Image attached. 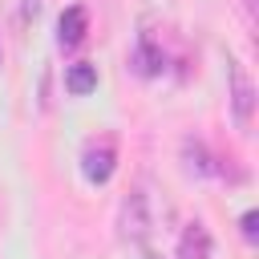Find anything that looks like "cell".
I'll use <instances>...</instances> for the list:
<instances>
[{"mask_svg": "<svg viewBox=\"0 0 259 259\" xmlns=\"http://www.w3.org/2000/svg\"><path fill=\"white\" fill-rule=\"evenodd\" d=\"M154 231V214H150V194L138 186L130 190V198L121 202V235L130 243H146V235Z\"/></svg>", "mask_w": 259, "mask_h": 259, "instance_id": "cell-1", "label": "cell"}, {"mask_svg": "<svg viewBox=\"0 0 259 259\" xmlns=\"http://www.w3.org/2000/svg\"><path fill=\"white\" fill-rule=\"evenodd\" d=\"M130 65H134V73H142V77H158V73H162V65H166V57H162L150 40H142Z\"/></svg>", "mask_w": 259, "mask_h": 259, "instance_id": "cell-7", "label": "cell"}, {"mask_svg": "<svg viewBox=\"0 0 259 259\" xmlns=\"http://www.w3.org/2000/svg\"><path fill=\"white\" fill-rule=\"evenodd\" d=\"M113 166H117V154H113V146H109V142L89 146V150H85V158H81V170H85V178H89L93 186H105V182L113 178Z\"/></svg>", "mask_w": 259, "mask_h": 259, "instance_id": "cell-3", "label": "cell"}, {"mask_svg": "<svg viewBox=\"0 0 259 259\" xmlns=\"http://www.w3.org/2000/svg\"><path fill=\"white\" fill-rule=\"evenodd\" d=\"M231 105H235V121H239V125H251V113H255V85H251V77L243 73L239 61H231Z\"/></svg>", "mask_w": 259, "mask_h": 259, "instance_id": "cell-2", "label": "cell"}, {"mask_svg": "<svg viewBox=\"0 0 259 259\" xmlns=\"http://www.w3.org/2000/svg\"><path fill=\"white\" fill-rule=\"evenodd\" d=\"M174 255H178V259H210V231H206L202 223H190V227L182 231Z\"/></svg>", "mask_w": 259, "mask_h": 259, "instance_id": "cell-5", "label": "cell"}, {"mask_svg": "<svg viewBox=\"0 0 259 259\" xmlns=\"http://www.w3.org/2000/svg\"><path fill=\"white\" fill-rule=\"evenodd\" d=\"M243 8H247V16H255V8H259V0H243Z\"/></svg>", "mask_w": 259, "mask_h": 259, "instance_id": "cell-9", "label": "cell"}, {"mask_svg": "<svg viewBox=\"0 0 259 259\" xmlns=\"http://www.w3.org/2000/svg\"><path fill=\"white\" fill-rule=\"evenodd\" d=\"M85 32H89V16H85V8H81V4L65 8L61 20H57V40H61L65 49H73V45L85 40Z\"/></svg>", "mask_w": 259, "mask_h": 259, "instance_id": "cell-4", "label": "cell"}, {"mask_svg": "<svg viewBox=\"0 0 259 259\" xmlns=\"http://www.w3.org/2000/svg\"><path fill=\"white\" fill-rule=\"evenodd\" d=\"M255 223H259V214H255V210H247V214H243V223H239L247 243H255V239H259V227H255Z\"/></svg>", "mask_w": 259, "mask_h": 259, "instance_id": "cell-8", "label": "cell"}, {"mask_svg": "<svg viewBox=\"0 0 259 259\" xmlns=\"http://www.w3.org/2000/svg\"><path fill=\"white\" fill-rule=\"evenodd\" d=\"M65 89H69V93H77V97L93 93V89H97V65H89V61L69 65V73H65Z\"/></svg>", "mask_w": 259, "mask_h": 259, "instance_id": "cell-6", "label": "cell"}]
</instances>
